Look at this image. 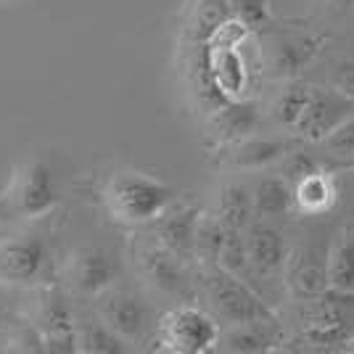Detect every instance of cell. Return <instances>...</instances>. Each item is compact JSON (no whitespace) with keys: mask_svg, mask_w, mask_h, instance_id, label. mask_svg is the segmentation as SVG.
<instances>
[{"mask_svg":"<svg viewBox=\"0 0 354 354\" xmlns=\"http://www.w3.org/2000/svg\"><path fill=\"white\" fill-rule=\"evenodd\" d=\"M220 267L236 272V275H241V272L249 267L243 230H230V227H227V238H225V246H222V254H220Z\"/></svg>","mask_w":354,"mask_h":354,"instance_id":"obj_28","label":"cell"},{"mask_svg":"<svg viewBox=\"0 0 354 354\" xmlns=\"http://www.w3.org/2000/svg\"><path fill=\"white\" fill-rule=\"evenodd\" d=\"M77 339H80V352L88 354H124L130 352L127 341L111 330L109 325L95 315V320H82L77 323Z\"/></svg>","mask_w":354,"mask_h":354,"instance_id":"obj_20","label":"cell"},{"mask_svg":"<svg viewBox=\"0 0 354 354\" xmlns=\"http://www.w3.org/2000/svg\"><path fill=\"white\" fill-rule=\"evenodd\" d=\"M272 323H246V325H233L227 330V336L222 339V346L227 352H241V354H257V352H270L275 336H272Z\"/></svg>","mask_w":354,"mask_h":354,"instance_id":"obj_24","label":"cell"},{"mask_svg":"<svg viewBox=\"0 0 354 354\" xmlns=\"http://www.w3.org/2000/svg\"><path fill=\"white\" fill-rule=\"evenodd\" d=\"M336 8H349V6H354V0H330Z\"/></svg>","mask_w":354,"mask_h":354,"instance_id":"obj_33","label":"cell"},{"mask_svg":"<svg viewBox=\"0 0 354 354\" xmlns=\"http://www.w3.org/2000/svg\"><path fill=\"white\" fill-rule=\"evenodd\" d=\"M246 238V257H249V267L259 275H272L278 272L286 262H288V246L283 236L262 222H251L243 230Z\"/></svg>","mask_w":354,"mask_h":354,"instance_id":"obj_14","label":"cell"},{"mask_svg":"<svg viewBox=\"0 0 354 354\" xmlns=\"http://www.w3.org/2000/svg\"><path fill=\"white\" fill-rule=\"evenodd\" d=\"M32 323L40 328L48 352L72 354L80 352L77 320L72 310V291L59 278H50L37 286V304Z\"/></svg>","mask_w":354,"mask_h":354,"instance_id":"obj_6","label":"cell"},{"mask_svg":"<svg viewBox=\"0 0 354 354\" xmlns=\"http://www.w3.org/2000/svg\"><path fill=\"white\" fill-rule=\"evenodd\" d=\"M201 286H204V296L209 299L214 315L225 323L246 325L275 320L270 307L241 281V275L225 267H201Z\"/></svg>","mask_w":354,"mask_h":354,"instance_id":"obj_4","label":"cell"},{"mask_svg":"<svg viewBox=\"0 0 354 354\" xmlns=\"http://www.w3.org/2000/svg\"><path fill=\"white\" fill-rule=\"evenodd\" d=\"M354 114V101L339 90H320L312 88V98L304 114L294 124L296 135L310 143H323L328 135L339 127L344 119Z\"/></svg>","mask_w":354,"mask_h":354,"instance_id":"obj_10","label":"cell"},{"mask_svg":"<svg viewBox=\"0 0 354 354\" xmlns=\"http://www.w3.org/2000/svg\"><path fill=\"white\" fill-rule=\"evenodd\" d=\"M230 8L227 0H198L191 8L188 16V27H185V37L193 45L207 43L209 37L214 35V30L220 27L225 19H230Z\"/></svg>","mask_w":354,"mask_h":354,"instance_id":"obj_22","label":"cell"},{"mask_svg":"<svg viewBox=\"0 0 354 354\" xmlns=\"http://www.w3.org/2000/svg\"><path fill=\"white\" fill-rule=\"evenodd\" d=\"M333 88L354 101V61H341L333 72Z\"/></svg>","mask_w":354,"mask_h":354,"instance_id":"obj_31","label":"cell"},{"mask_svg":"<svg viewBox=\"0 0 354 354\" xmlns=\"http://www.w3.org/2000/svg\"><path fill=\"white\" fill-rule=\"evenodd\" d=\"M95 315L111 330H117L127 344L143 341L148 325H151L148 304L140 299V294H135L133 288H124L119 283L95 299Z\"/></svg>","mask_w":354,"mask_h":354,"instance_id":"obj_9","label":"cell"},{"mask_svg":"<svg viewBox=\"0 0 354 354\" xmlns=\"http://www.w3.org/2000/svg\"><path fill=\"white\" fill-rule=\"evenodd\" d=\"M310 98H312V88L294 82V85H288V88L275 98V104H272V117L278 119L281 124H286V127H294L296 122H299V117L304 114Z\"/></svg>","mask_w":354,"mask_h":354,"instance_id":"obj_26","label":"cell"},{"mask_svg":"<svg viewBox=\"0 0 354 354\" xmlns=\"http://www.w3.org/2000/svg\"><path fill=\"white\" fill-rule=\"evenodd\" d=\"M227 8L251 32L262 30V27H267V21H270V3L267 0H227Z\"/></svg>","mask_w":354,"mask_h":354,"instance_id":"obj_27","label":"cell"},{"mask_svg":"<svg viewBox=\"0 0 354 354\" xmlns=\"http://www.w3.org/2000/svg\"><path fill=\"white\" fill-rule=\"evenodd\" d=\"M225 238H227V227L220 222V217L212 212V214H201L198 222V230H196V251H193V259H198L201 267H214L220 265V254L225 246Z\"/></svg>","mask_w":354,"mask_h":354,"instance_id":"obj_25","label":"cell"},{"mask_svg":"<svg viewBox=\"0 0 354 354\" xmlns=\"http://www.w3.org/2000/svg\"><path fill=\"white\" fill-rule=\"evenodd\" d=\"M130 257L138 270V275L162 294L180 296L188 286L185 275V259L169 251L164 243H159L153 236H138L130 246Z\"/></svg>","mask_w":354,"mask_h":354,"instance_id":"obj_7","label":"cell"},{"mask_svg":"<svg viewBox=\"0 0 354 354\" xmlns=\"http://www.w3.org/2000/svg\"><path fill=\"white\" fill-rule=\"evenodd\" d=\"M61 204L59 177L43 156L21 159L0 188V222L37 225Z\"/></svg>","mask_w":354,"mask_h":354,"instance_id":"obj_1","label":"cell"},{"mask_svg":"<svg viewBox=\"0 0 354 354\" xmlns=\"http://www.w3.org/2000/svg\"><path fill=\"white\" fill-rule=\"evenodd\" d=\"M346 349H349V352H354V336L349 341H346Z\"/></svg>","mask_w":354,"mask_h":354,"instance_id":"obj_34","label":"cell"},{"mask_svg":"<svg viewBox=\"0 0 354 354\" xmlns=\"http://www.w3.org/2000/svg\"><path fill=\"white\" fill-rule=\"evenodd\" d=\"M317 169H323V167L317 164V159H312L310 153H288V159H286V177L291 180V185Z\"/></svg>","mask_w":354,"mask_h":354,"instance_id":"obj_30","label":"cell"},{"mask_svg":"<svg viewBox=\"0 0 354 354\" xmlns=\"http://www.w3.org/2000/svg\"><path fill=\"white\" fill-rule=\"evenodd\" d=\"M201 222V212L196 207H172L164 212L159 220L153 222V238L164 243L177 257L191 259L196 251V230Z\"/></svg>","mask_w":354,"mask_h":354,"instance_id":"obj_11","label":"cell"},{"mask_svg":"<svg viewBox=\"0 0 354 354\" xmlns=\"http://www.w3.org/2000/svg\"><path fill=\"white\" fill-rule=\"evenodd\" d=\"M53 246L48 233L37 227H21L0 241V286L37 288L50 281Z\"/></svg>","mask_w":354,"mask_h":354,"instance_id":"obj_3","label":"cell"},{"mask_svg":"<svg viewBox=\"0 0 354 354\" xmlns=\"http://www.w3.org/2000/svg\"><path fill=\"white\" fill-rule=\"evenodd\" d=\"M294 204L301 214H323L336 204V183L330 172L317 169L294 183Z\"/></svg>","mask_w":354,"mask_h":354,"instance_id":"obj_16","label":"cell"},{"mask_svg":"<svg viewBox=\"0 0 354 354\" xmlns=\"http://www.w3.org/2000/svg\"><path fill=\"white\" fill-rule=\"evenodd\" d=\"M230 156L227 162L238 169H262L281 156H288V143L275 140V138H246L236 146L227 148Z\"/></svg>","mask_w":354,"mask_h":354,"instance_id":"obj_19","label":"cell"},{"mask_svg":"<svg viewBox=\"0 0 354 354\" xmlns=\"http://www.w3.org/2000/svg\"><path fill=\"white\" fill-rule=\"evenodd\" d=\"M177 193L156 177L135 169H117L106 177L101 188L106 214L127 227H146L175 204Z\"/></svg>","mask_w":354,"mask_h":354,"instance_id":"obj_2","label":"cell"},{"mask_svg":"<svg viewBox=\"0 0 354 354\" xmlns=\"http://www.w3.org/2000/svg\"><path fill=\"white\" fill-rule=\"evenodd\" d=\"M294 185L288 177H262L254 188V212L259 220H278L294 209Z\"/></svg>","mask_w":354,"mask_h":354,"instance_id":"obj_17","label":"cell"},{"mask_svg":"<svg viewBox=\"0 0 354 354\" xmlns=\"http://www.w3.org/2000/svg\"><path fill=\"white\" fill-rule=\"evenodd\" d=\"M257 122H259L257 104L249 98H238L209 114V133L222 148H230L251 138V133L257 130Z\"/></svg>","mask_w":354,"mask_h":354,"instance_id":"obj_12","label":"cell"},{"mask_svg":"<svg viewBox=\"0 0 354 354\" xmlns=\"http://www.w3.org/2000/svg\"><path fill=\"white\" fill-rule=\"evenodd\" d=\"M288 283L299 296L310 299L328 288V257H317L315 249H299L288 254Z\"/></svg>","mask_w":354,"mask_h":354,"instance_id":"obj_15","label":"cell"},{"mask_svg":"<svg viewBox=\"0 0 354 354\" xmlns=\"http://www.w3.org/2000/svg\"><path fill=\"white\" fill-rule=\"evenodd\" d=\"M220 323L198 307H175L156 323L159 349L172 354H204L220 344Z\"/></svg>","mask_w":354,"mask_h":354,"instance_id":"obj_5","label":"cell"},{"mask_svg":"<svg viewBox=\"0 0 354 354\" xmlns=\"http://www.w3.org/2000/svg\"><path fill=\"white\" fill-rule=\"evenodd\" d=\"M307 339L315 344H339L344 339V320L328 301H310V310L301 317Z\"/></svg>","mask_w":354,"mask_h":354,"instance_id":"obj_21","label":"cell"},{"mask_svg":"<svg viewBox=\"0 0 354 354\" xmlns=\"http://www.w3.org/2000/svg\"><path fill=\"white\" fill-rule=\"evenodd\" d=\"M207 48V59L212 77L217 82L220 93L227 101H238L246 98L249 90V66L241 56L238 45H209L201 43Z\"/></svg>","mask_w":354,"mask_h":354,"instance_id":"obj_13","label":"cell"},{"mask_svg":"<svg viewBox=\"0 0 354 354\" xmlns=\"http://www.w3.org/2000/svg\"><path fill=\"white\" fill-rule=\"evenodd\" d=\"M328 291L354 294V236H344L328 254Z\"/></svg>","mask_w":354,"mask_h":354,"instance_id":"obj_23","label":"cell"},{"mask_svg":"<svg viewBox=\"0 0 354 354\" xmlns=\"http://www.w3.org/2000/svg\"><path fill=\"white\" fill-rule=\"evenodd\" d=\"M214 214L220 217V222L230 230H246L257 212H254V193L241 185V183H227L222 185L220 196H217V209Z\"/></svg>","mask_w":354,"mask_h":354,"instance_id":"obj_18","label":"cell"},{"mask_svg":"<svg viewBox=\"0 0 354 354\" xmlns=\"http://www.w3.org/2000/svg\"><path fill=\"white\" fill-rule=\"evenodd\" d=\"M64 283L74 296L98 299L119 283V262L101 246H80L66 259Z\"/></svg>","mask_w":354,"mask_h":354,"instance_id":"obj_8","label":"cell"},{"mask_svg":"<svg viewBox=\"0 0 354 354\" xmlns=\"http://www.w3.org/2000/svg\"><path fill=\"white\" fill-rule=\"evenodd\" d=\"M11 328H14V315L8 310L6 299L0 296V339H6V336L11 333Z\"/></svg>","mask_w":354,"mask_h":354,"instance_id":"obj_32","label":"cell"},{"mask_svg":"<svg viewBox=\"0 0 354 354\" xmlns=\"http://www.w3.org/2000/svg\"><path fill=\"white\" fill-rule=\"evenodd\" d=\"M320 146H325V151L330 156H339V159H352L354 156V114L341 122L333 133L325 138Z\"/></svg>","mask_w":354,"mask_h":354,"instance_id":"obj_29","label":"cell"}]
</instances>
